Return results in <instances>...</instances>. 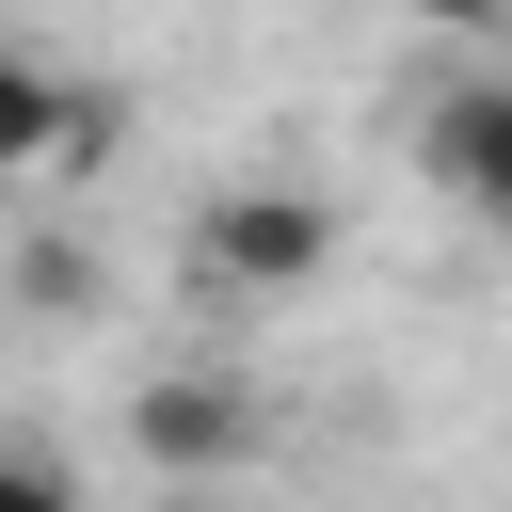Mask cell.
I'll use <instances>...</instances> for the list:
<instances>
[{"instance_id": "obj_1", "label": "cell", "mask_w": 512, "mask_h": 512, "mask_svg": "<svg viewBox=\"0 0 512 512\" xmlns=\"http://www.w3.org/2000/svg\"><path fill=\"white\" fill-rule=\"evenodd\" d=\"M336 256V208L320 192H208L192 208V272L208 288H304Z\"/></svg>"}, {"instance_id": "obj_2", "label": "cell", "mask_w": 512, "mask_h": 512, "mask_svg": "<svg viewBox=\"0 0 512 512\" xmlns=\"http://www.w3.org/2000/svg\"><path fill=\"white\" fill-rule=\"evenodd\" d=\"M128 448L208 480V464H256V384H128Z\"/></svg>"}, {"instance_id": "obj_3", "label": "cell", "mask_w": 512, "mask_h": 512, "mask_svg": "<svg viewBox=\"0 0 512 512\" xmlns=\"http://www.w3.org/2000/svg\"><path fill=\"white\" fill-rule=\"evenodd\" d=\"M96 128H112V112H96L80 80H48L32 48H0V176H32V160H96Z\"/></svg>"}, {"instance_id": "obj_4", "label": "cell", "mask_w": 512, "mask_h": 512, "mask_svg": "<svg viewBox=\"0 0 512 512\" xmlns=\"http://www.w3.org/2000/svg\"><path fill=\"white\" fill-rule=\"evenodd\" d=\"M432 176H448L480 224H512V80H464V96L432 112Z\"/></svg>"}, {"instance_id": "obj_5", "label": "cell", "mask_w": 512, "mask_h": 512, "mask_svg": "<svg viewBox=\"0 0 512 512\" xmlns=\"http://www.w3.org/2000/svg\"><path fill=\"white\" fill-rule=\"evenodd\" d=\"M0 512H80V496H64V464H32V448H0Z\"/></svg>"}, {"instance_id": "obj_6", "label": "cell", "mask_w": 512, "mask_h": 512, "mask_svg": "<svg viewBox=\"0 0 512 512\" xmlns=\"http://www.w3.org/2000/svg\"><path fill=\"white\" fill-rule=\"evenodd\" d=\"M432 32H512V0H416Z\"/></svg>"}]
</instances>
